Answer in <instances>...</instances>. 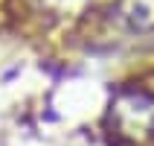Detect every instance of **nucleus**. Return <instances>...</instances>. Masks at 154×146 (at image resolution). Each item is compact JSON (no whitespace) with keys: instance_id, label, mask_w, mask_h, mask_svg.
Masks as SVG:
<instances>
[{"instance_id":"obj_2","label":"nucleus","mask_w":154,"mask_h":146,"mask_svg":"<svg viewBox=\"0 0 154 146\" xmlns=\"http://www.w3.org/2000/svg\"><path fill=\"white\" fill-rule=\"evenodd\" d=\"M119 18L137 32L154 29V0H122Z\"/></svg>"},{"instance_id":"obj_1","label":"nucleus","mask_w":154,"mask_h":146,"mask_svg":"<svg viewBox=\"0 0 154 146\" xmlns=\"http://www.w3.org/2000/svg\"><path fill=\"white\" fill-rule=\"evenodd\" d=\"M111 129L122 140H143L154 138V96L146 91H122L111 102Z\"/></svg>"}]
</instances>
